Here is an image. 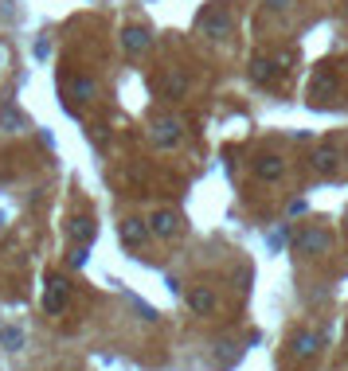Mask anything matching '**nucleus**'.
I'll list each match as a JSON object with an SVG mask.
<instances>
[{
	"instance_id": "1",
	"label": "nucleus",
	"mask_w": 348,
	"mask_h": 371,
	"mask_svg": "<svg viewBox=\"0 0 348 371\" xmlns=\"http://www.w3.org/2000/svg\"><path fill=\"white\" fill-rule=\"evenodd\" d=\"M282 75H289V59L286 55H278V59H250V82L274 86Z\"/></svg>"
},
{
	"instance_id": "2",
	"label": "nucleus",
	"mask_w": 348,
	"mask_h": 371,
	"mask_svg": "<svg viewBox=\"0 0 348 371\" xmlns=\"http://www.w3.org/2000/svg\"><path fill=\"white\" fill-rule=\"evenodd\" d=\"M184 301H188V309L196 312V317H211V312L219 309V297L211 285H192L188 293H184Z\"/></svg>"
},
{
	"instance_id": "3",
	"label": "nucleus",
	"mask_w": 348,
	"mask_h": 371,
	"mask_svg": "<svg viewBox=\"0 0 348 371\" xmlns=\"http://www.w3.org/2000/svg\"><path fill=\"white\" fill-rule=\"evenodd\" d=\"M337 90H340L337 70H333V67H317V75H313V86H309L313 102H328V98H337Z\"/></svg>"
},
{
	"instance_id": "4",
	"label": "nucleus",
	"mask_w": 348,
	"mask_h": 371,
	"mask_svg": "<svg viewBox=\"0 0 348 371\" xmlns=\"http://www.w3.org/2000/svg\"><path fill=\"white\" fill-rule=\"evenodd\" d=\"M180 137H184V121H180V117H160L157 126H153V141H157L160 149L180 145Z\"/></svg>"
},
{
	"instance_id": "5",
	"label": "nucleus",
	"mask_w": 348,
	"mask_h": 371,
	"mask_svg": "<svg viewBox=\"0 0 348 371\" xmlns=\"http://www.w3.org/2000/svg\"><path fill=\"white\" fill-rule=\"evenodd\" d=\"M149 234L153 238H176L180 234V215L176 211H160L157 207V211L149 215Z\"/></svg>"
},
{
	"instance_id": "6",
	"label": "nucleus",
	"mask_w": 348,
	"mask_h": 371,
	"mask_svg": "<svg viewBox=\"0 0 348 371\" xmlns=\"http://www.w3.org/2000/svg\"><path fill=\"white\" fill-rule=\"evenodd\" d=\"M282 176H286V160H282V156L266 153V156H259V160H255V180L274 184V180H282Z\"/></svg>"
},
{
	"instance_id": "7",
	"label": "nucleus",
	"mask_w": 348,
	"mask_h": 371,
	"mask_svg": "<svg viewBox=\"0 0 348 371\" xmlns=\"http://www.w3.org/2000/svg\"><path fill=\"white\" fill-rule=\"evenodd\" d=\"M321 344H325L321 332H298L294 344H289V351H294V360H313V356L321 351Z\"/></svg>"
},
{
	"instance_id": "8",
	"label": "nucleus",
	"mask_w": 348,
	"mask_h": 371,
	"mask_svg": "<svg viewBox=\"0 0 348 371\" xmlns=\"http://www.w3.org/2000/svg\"><path fill=\"white\" fill-rule=\"evenodd\" d=\"M199 31H204V36H211V39L227 36V31H231V16H227L223 8H211V12H204V16H199Z\"/></svg>"
},
{
	"instance_id": "9",
	"label": "nucleus",
	"mask_w": 348,
	"mask_h": 371,
	"mask_svg": "<svg viewBox=\"0 0 348 371\" xmlns=\"http://www.w3.org/2000/svg\"><path fill=\"white\" fill-rule=\"evenodd\" d=\"M67 238L75 246H90L94 243V219H90V215H75L67 223Z\"/></svg>"
},
{
	"instance_id": "10",
	"label": "nucleus",
	"mask_w": 348,
	"mask_h": 371,
	"mask_svg": "<svg viewBox=\"0 0 348 371\" xmlns=\"http://www.w3.org/2000/svg\"><path fill=\"white\" fill-rule=\"evenodd\" d=\"M328 246H333V234L321 231V227H309V231H301V234H298V250H305V254L328 250Z\"/></svg>"
},
{
	"instance_id": "11",
	"label": "nucleus",
	"mask_w": 348,
	"mask_h": 371,
	"mask_svg": "<svg viewBox=\"0 0 348 371\" xmlns=\"http://www.w3.org/2000/svg\"><path fill=\"white\" fill-rule=\"evenodd\" d=\"M340 165V149L337 145H321L317 153H313V172L317 176H333Z\"/></svg>"
},
{
	"instance_id": "12",
	"label": "nucleus",
	"mask_w": 348,
	"mask_h": 371,
	"mask_svg": "<svg viewBox=\"0 0 348 371\" xmlns=\"http://www.w3.org/2000/svg\"><path fill=\"white\" fill-rule=\"evenodd\" d=\"M121 243L126 246H145L149 243V223H141V219H121Z\"/></svg>"
},
{
	"instance_id": "13",
	"label": "nucleus",
	"mask_w": 348,
	"mask_h": 371,
	"mask_svg": "<svg viewBox=\"0 0 348 371\" xmlns=\"http://www.w3.org/2000/svg\"><path fill=\"white\" fill-rule=\"evenodd\" d=\"M43 309H47V312H63V309H67V282H63V278H51V282H47Z\"/></svg>"
},
{
	"instance_id": "14",
	"label": "nucleus",
	"mask_w": 348,
	"mask_h": 371,
	"mask_svg": "<svg viewBox=\"0 0 348 371\" xmlns=\"http://www.w3.org/2000/svg\"><path fill=\"white\" fill-rule=\"evenodd\" d=\"M149 43H153V36H149L145 28H137V24L121 31V47L130 51V55H141V51H149Z\"/></svg>"
},
{
	"instance_id": "15",
	"label": "nucleus",
	"mask_w": 348,
	"mask_h": 371,
	"mask_svg": "<svg viewBox=\"0 0 348 371\" xmlns=\"http://www.w3.org/2000/svg\"><path fill=\"white\" fill-rule=\"evenodd\" d=\"M0 348H4V351H20L24 348V328L4 324V328H0Z\"/></svg>"
},
{
	"instance_id": "16",
	"label": "nucleus",
	"mask_w": 348,
	"mask_h": 371,
	"mask_svg": "<svg viewBox=\"0 0 348 371\" xmlns=\"http://www.w3.org/2000/svg\"><path fill=\"white\" fill-rule=\"evenodd\" d=\"M0 129H8V133H24V129H28V121H24V117L16 114L12 106H4V109H0Z\"/></svg>"
},
{
	"instance_id": "17",
	"label": "nucleus",
	"mask_w": 348,
	"mask_h": 371,
	"mask_svg": "<svg viewBox=\"0 0 348 371\" xmlns=\"http://www.w3.org/2000/svg\"><path fill=\"white\" fill-rule=\"evenodd\" d=\"M70 94H75V102H90V98L98 94V86H94L90 78H75V86H70Z\"/></svg>"
},
{
	"instance_id": "18",
	"label": "nucleus",
	"mask_w": 348,
	"mask_h": 371,
	"mask_svg": "<svg viewBox=\"0 0 348 371\" xmlns=\"http://www.w3.org/2000/svg\"><path fill=\"white\" fill-rule=\"evenodd\" d=\"M184 86H188V78H184V75H169V78H165V94H169V98H180V94H184Z\"/></svg>"
},
{
	"instance_id": "19",
	"label": "nucleus",
	"mask_w": 348,
	"mask_h": 371,
	"mask_svg": "<svg viewBox=\"0 0 348 371\" xmlns=\"http://www.w3.org/2000/svg\"><path fill=\"white\" fill-rule=\"evenodd\" d=\"M86 254H90V246H75V254H70V266H82V262H86Z\"/></svg>"
},
{
	"instance_id": "20",
	"label": "nucleus",
	"mask_w": 348,
	"mask_h": 371,
	"mask_svg": "<svg viewBox=\"0 0 348 371\" xmlns=\"http://www.w3.org/2000/svg\"><path fill=\"white\" fill-rule=\"evenodd\" d=\"M0 67H4V47H0Z\"/></svg>"
}]
</instances>
